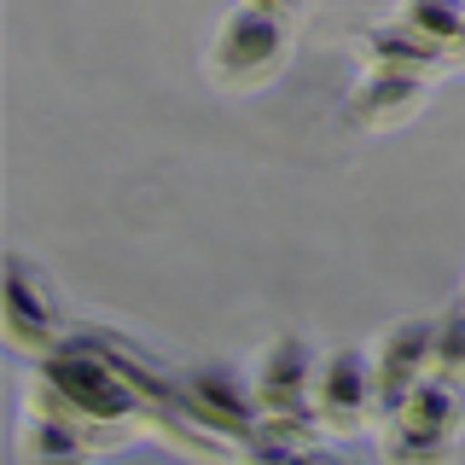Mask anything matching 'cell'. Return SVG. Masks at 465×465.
<instances>
[{"instance_id":"cell-2","label":"cell","mask_w":465,"mask_h":465,"mask_svg":"<svg viewBox=\"0 0 465 465\" xmlns=\"http://www.w3.org/2000/svg\"><path fill=\"white\" fill-rule=\"evenodd\" d=\"M291 53H297V24L273 18V12L256 6H232L222 24H215L210 47H203V76H210L215 94L244 99L273 87L291 70Z\"/></svg>"},{"instance_id":"cell-1","label":"cell","mask_w":465,"mask_h":465,"mask_svg":"<svg viewBox=\"0 0 465 465\" xmlns=\"http://www.w3.org/2000/svg\"><path fill=\"white\" fill-rule=\"evenodd\" d=\"M29 413L70 419V425H82L87 436H94V425L134 419L140 413V390L128 384V372L111 367L99 349L64 343L58 355L41 361L35 378H29Z\"/></svg>"},{"instance_id":"cell-12","label":"cell","mask_w":465,"mask_h":465,"mask_svg":"<svg viewBox=\"0 0 465 465\" xmlns=\"http://www.w3.org/2000/svg\"><path fill=\"white\" fill-rule=\"evenodd\" d=\"M436 378L465 390V302L436 314Z\"/></svg>"},{"instance_id":"cell-13","label":"cell","mask_w":465,"mask_h":465,"mask_svg":"<svg viewBox=\"0 0 465 465\" xmlns=\"http://www.w3.org/2000/svg\"><path fill=\"white\" fill-rule=\"evenodd\" d=\"M239 6H256V12H273V18H291V24H297L302 0H239Z\"/></svg>"},{"instance_id":"cell-7","label":"cell","mask_w":465,"mask_h":465,"mask_svg":"<svg viewBox=\"0 0 465 465\" xmlns=\"http://www.w3.org/2000/svg\"><path fill=\"white\" fill-rule=\"evenodd\" d=\"M6 349L12 355H35L47 361L64 349V314H58V297L47 285V273H35L24 256H6Z\"/></svg>"},{"instance_id":"cell-6","label":"cell","mask_w":465,"mask_h":465,"mask_svg":"<svg viewBox=\"0 0 465 465\" xmlns=\"http://www.w3.org/2000/svg\"><path fill=\"white\" fill-rule=\"evenodd\" d=\"M372 390H378V413L401 407L419 384L436 378V314H407L390 320L372 338Z\"/></svg>"},{"instance_id":"cell-4","label":"cell","mask_w":465,"mask_h":465,"mask_svg":"<svg viewBox=\"0 0 465 465\" xmlns=\"http://www.w3.org/2000/svg\"><path fill=\"white\" fill-rule=\"evenodd\" d=\"M314 349L297 331H280L251 355L244 367V390L256 401L262 425H314Z\"/></svg>"},{"instance_id":"cell-14","label":"cell","mask_w":465,"mask_h":465,"mask_svg":"<svg viewBox=\"0 0 465 465\" xmlns=\"http://www.w3.org/2000/svg\"><path fill=\"white\" fill-rule=\"evenodd\" d=\"M448 64H460V70H465V35L454 41V47H448Z\"/></svg>"},{"instance_id":"cell-3","label":"cell","mask_w":465,"mask_h":465,"mask_svg":"<svg viewBox=\"0 0 465 465\" xmlns=\"http://www.w3.org/2000/svg\"><path fill=\"white\" fill-rule=\"evenodd\" d=\"M465 442V401L448 378H430L390 413H378L384 465H454Z\"/></svg>"},{"instance_id":"cell-9","label":"cell","mask_w":465,"mask_h":465,"mask_svg":"<svg viewBox=\"0 0 465 465\" xmlns=\"http://www.w3.org/2000/svg\"><path fill=\"white\" fill-rule=\"evenodd\" d=\"M355 53H361V70H419V76H442V70H454V64H448V47L413 35L396 12H390L384 24L355 29Z\"/></svg>"},{"instance_id":"cell-10","label":"cell","mask_w":465,"mask_h":465,"mask_svg":"<svg viewBox=\"0 0 465 465\" xmlns=\"http://www.w3.org/2000/svg\"><path fill=\"white\" fill-rule=\"evenodd\" d=\"M18 460L24 465H99L94 436L70 419H47V413H29L18 425Z\"/></svg>"},{"instance_id":"cell-8","label":"cell","mask_w":465,"mask_h":465,"mask_svg":"<svg viewBox=\"0 0 465 465\" xmlns=\"http://www.w3.org/2000/svg\"><path fill=\"white\" fill-rule=\"evenodd\" d=\"M430 82L436 76H419V70H361L355 87L343 94V123L355 128V134L407 128L430 105Z\"/></svg>"},{"instance_id":"cell-15","label":"cell","mask_w":465,"mask_h":465,"mask_svg":"<svg viewBox=\"0 0 465 465\" xmlns=\"http://www.w3.org/2000/svg\"><path fill=\"white\" fill-rule=\"evenodd\" d=\"M460 302H465V285H460Z\"/></svg>"},{"instance_id":"cell-5","label":"cell","mask_w":465,"mask_h":465,"mask_svg":"<svg viewBox=\"0 0 465 465\" xmlns=\"http://www.w3.org/2000/svg\"><path fill=\"white\" fill-rule=\"evenodd\" d=\"M378 419L372 355L361 343H338L314 361V425L326 436H361Z\"/></svg>"},{"instance_id":"cell-11","label":"cell","mask_w":465,"mask_h":465,"mask_svg":"<svg viewBox=\"0 0 465 465\" xmlns=\"http://www.w3.org/2000/svg\"><path fill=\"white\" fill-rule=\"evenodd\" d=\"M396 18L413 29V35L436 41V47H454L465 35V0H401Z\"/></svg>"}]
</instances>
